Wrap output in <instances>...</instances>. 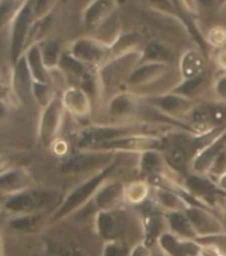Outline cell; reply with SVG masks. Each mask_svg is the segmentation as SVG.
<instances>
[{"label":"cell","instance_id":"1","mask_svg":"<svg viewBox=\"0 0 226 256\" xmlns=\"http://www.w3.org/2000/svg\"><path fill=\"white\" fill-rule=\"evenodd\" d=\"M176 130L182 129L170 126V125H157V124L142 122V121L89 124L87 126H83L81 129L77 130L76 134H75V149L91 150L103 142L130 137V136L165 137V136H168Z\"/></svg>","mask_w":226,"mask_h":256},{"label":"cell","instance_id":"2","mask_svg":"<svg viewBox=\"0 0 226 256\" xmlns=\"http://www.w3.org/2000/svg\"><path fill=\"white\" fill-rule=\"evenodd\" d=\"M117 166V160L113 162L111 166H108L101 172H96L91 176H87L84 180L76 184L69 192L64 195L62 203L59 204L58 208L51 214L48 218V224H55L64 220V219L72 216L80 210H83L85 206H88L92 202L93 196L96 195L100 188L103 186L108 180H111L113 172Z\"/></svg>","mask_w":226,"mask_h":256},{"label":"cell","instance_id":"3","mask_svg":"<svg viewBox=\"0 0 226 256\" xmlns=\"http://www.w3.org/2000/svg\"><path fill=\"white\" fill-rule=\"evenodd\" d=\"M141 50H130L127 54L112 56L97 69L100 94L105 101L117 93L127 90V82L136 66L141 62Z\"/></svg>","mask_w":226,"mask_h":256},{"label":"cell","instance_id":"4","mask_svg":"<svg viewBox=\"0 0 226 256\" xmlns=\"http://www.w3.org/2000/svg\"><path fill=\"white\" fill-rule=\"evenodd\" d=\"M63 198L64 195L58 188L32 186L23 192L6 195L3 208L11 215L42 214L50 210L54 212Z\"/></svg>","mask_w":226,"mask_h":256},{"label":"cell","instance_id":"5","mask_svg":"<svg viewBox=\"0 0 226 256\" xmlns=\"http://www.w3.org/2000/svg\"><path fill=\"white\" fill-rule=\"evenodd\" d=\"M117 154L93 150H75L63 158L60 172L69 176H91L117 160Z\"/></svg>","mask_w":226,"mask_h":256},{"label":"cell","instance_id":"6","mask_svg":"<svg viewBox=\"0 0 226 256\" xmlns=\"http://www.w3.org/2000/svg\"><path fill=\"white\" fill-rule=\"evenodd\" d=\"M186 124L195 134H205L226 128V102L199 100L186 117Z\"/></svg>","mask_w":226,"mask_h":256},{"label":"cell","instance_id":"7","mask_svg":"<svg viewBox=\"0 0 226 256\" xmlns=\"http://www.w3.org/2000/svg\"><path fill=\"white\" fill-rule=\"evenodd\" d=\"M65 114L67 112L64 109L60 94L42 109L38 124V140L44 149H52V146L60 140Z\"/></svg>","mask_w":226,"mask_h":256},{"label":"cell","instance_id":"8","mask_svg":"<svg viewBox=\"0 0 226 256\" xmlns=\"http://www.w3.org/2000/svg\"><path fill=\"white\" fill-rule=\"evenodd\" d=\"M38 16L34 11L31 0H24L23 6L16 14L15 19L10 26V54L12 64L22 58L27 48V38L35 22H38Z\"/></svg>","mask_w":226,"mask_h":256},{"label":"cell","instance_id":"9","mask_svg":"<svg viewBox=\"0 0 226 256\" xmlns=\"http://www.w3.org/2000/svg\"><path fill=\"white\" fill-rule=\"evenodd\" d=\"M184 186L198 204L210 208L211 211L222 210L226 194L221 192L214 180L207 176L189 172L184 176Z\"/></svg>","mask_w":226,"mask_h":256},{"label":"cell","instance_id":"10","mask_svg":"<svg viewBox=\"0 0 226 256\" xmlns=\"http://www.w3.org/2000/svg\"><path fill=\"white\" fill-rule=\"evenodd\" d=\"M67 50L79 62L93 69H99L112 58L111 48L91 34L75 38L69 42Z\"/></svg>","mask_w":226,"mask_h":256},{"label":"cell","instance_id":"11","mask_svg":"<svg viewBox=\"0 0 226 256\" xmlns=\"http://www.w3.org/2000/svg\"><path fill=\"white\" fill-rule=\"evenodd\" d=\"M166 137V136H165ZM165 137H152V136H130L119 138L113 141L103 142L95 146L93 152H105V153H129L141 154L150 150L162 152L165 148Z\"/></svg>","mask_w":226,"mask_h":256},{"label":"cell","instance_id":"12","mask_svg":"<svg viewBox=\"0 0 226 256\" xmlns=\"http://www.w3.org/2000/svg\"><path fill=\"white\" fill-rule=\"evenodd\" d=\"M128 216L120 208L99 211L95 214V231L104 242L124 240L128 230Z\"/></svg>","mask_w":226,"mask_h":256},{"label":"cell","instance_id":"13","mask_svg":"<svg viewBox=\"0 0 226 256\" xmlns=\"http://www.w3.org/2000/svg\"><path fill=\"white\" fill-rule=\"evenodd\" d=\"M141 98L130 90H123L105 101L108 122H129L137 121Z\"/></svg>","mask_w":226,"mask_h":256},{"label":"cell","instance_id":"14","mask_svg":"<svg viewBox=\"0 0 226 256\" xmlns=\"http://www.w3.org/2000/svg\"><path fill=\"white\" fill-rule=\"evenodd\" d=\"M144 100L148 101L150 105H153L154 108H157L158 110L162 112L164 114H166L170 118L185 124H186V117L197 104V101H194V100H190L174 92H169L161 94V96Z\"/></svg>","mask_w":226,"mask_h":256},{"label":"cell","instance_id":"15","mask_svg":"<svg viewBox=\"0 0 226 256\" xmlns=\"http://www.w3.org/2000/svg\"><path fill=\"white\" fill-rule=\"evenodd\" d=\"M185 214L188 215L189 220L192 223L193 228H194L198 238L213 236V235L226 232L225 224L222 223V220L210 208L193 204L185 210Z\"/></svg>","mask_w":226,"mask_h":256},{"label":"cell","instance_id":"16","mask_svg":"<svg viewBox=\"0 0 226 256\" xmlns=\"http://www.w3.org/2000/svg\"><path fill=\"white\" fill-rule=\"evenodd\" d=\"M65 112L71 114L77 122L88 121L92 116L93 101L84 89L71 85L60 93Z\"/></svg>","mask_w":226,"mask_h":256},{"label":"cell","instance_id":"17","mask_svg":"<svg viewBox=\"0 0 226 256\" xmlns=\"http://www.w3.org/2000/svg\"><path fill=\"white\" fill-rule=\"evenodd\" d=\"M34 82L35 81L23 54L22 58H18V62L12 64L11 81H10L12 96L15 97L18 102L26 105L31 100H34L32 97Z\"/></svg>","mask_w":226,"mask_h":256},{"label":"cell","instance_id":"18","mask_svg":"<svg viewBox=\"0 0 226 256\" xmlns=\"http://www.w3.org/2000/svg\"><path fill=\"white\" fill-rule=\"evenodd\" d=\"M117 11V0H91L81 12L83 27L92 34Z\"/></svg>","mask_w":226,"mask_h":256},{"label":"cell","instance_id":"19","mask_svg":"<svg viewBox=\"0 0 226 256\" xmlns=\"http://www.w3.org/2000/svg\"><path fill=\"white\" fill-rule=\"evenodd\" d=\"M124 188L125 184L117 180H108L105 184L100 188L96 195L93 196L92 202L89 203L95 210V214L99 211L116 210L120 208L123 203H125L124 198Z\"/></svg>","mask_w":226,"mask_h":256},{"label":"cell","instance_id":"20","mask_svg":"<svg viewBox=\"0 0 226 256\" xmlns=\"http://www.w3.org/2000/svg\"><path fill=\"white\" fill-rule=\"evenodd\" d=\"M157 247L168 256H197L202 248L197 240H185L169 231L158 238Z\"/></svg>","mask_w":226,"mask_h":256},{"label":"cell","instance_id":"21","mask_svg":"<svg viewBox=\"0 0 226 256\" xmlns=\"http://www.w3.org/2000/svg\"><path fill=\"white\" fill-rule=\"evenodd\" d=\"M35 186L34 176L26 168H11L0 174V194L11 195Z\"/></svg>","mask_w":226,"mask_h":256},{"label":"cell","instance_id":"22","mask_svg":"<svg viewBox=\"0 0 226 256\" xmlns=\"http://www.w3.org/2000/svg\"><path fill=\"white\" fill-rule=\"evenodd\" d=\"M177 68L180 72L181 80L195 78L206 73V58L203 56L202 50L197 48H189L184 50L178 58Z\"/></svg>","mask_w":226,"mask_h":256},{"label":"cell","instance_id":"23","mask_svg":"<svg viewBox=\"0 0 226 256\" xmlns=\"http://www.w3.org/2000/svg\"><path fill=\"white\" fill-rule=\"evenodd\" d=\"M137 172L140 178L149 180L152 176L169 174V172H173L174 170L169 168V164H166L162 152L150 150V152L138 154Z\"/></svg>","mask_w":226,"mask_h":256},{"label":"cell","instance_id":"24","mask_svg":"<svg viewBox=\"0 0 226 256\" xmlns=\"http://www.w3.org/2000/svg\"><path fill=\"white\" fill-rule=\"evenodd\" d=\"M226 148V129L222 133L219 134L218 137L215 138L214 141H211L209 145H206L201 152H199L195 158L193 160L192 166H190V172L194 174H201V176H206L211 164L214 160L218 157V154Z\"/></svg>","mask_w":226,"mask_h":256},{"label":"cell","instance_id":"25","mask_svg":"<svg viewBox=\"0 0 226 256\" xmlns=\"http://www.w3.org/2000/svg\"><path fill=\"white\" fill-rule=\"evenodd\" d=\"M152 200L154 206L161 211L162 214L166 212H176V211H185L190 206V203L185 199L182 194L169 188H152Z\"/></svg>","mask_w":226,"mask_h":256},{"label":"cell","instance_id":"26","mask_svg":"<svg viewBox=\"0 0 226 256\" xmlns=\"http://www.w3.org/2000/svg\"><path fill=\"white\" fill-rule=\"evenodd\" d=\"M141 62H145L177 65V62H178L172 46L161 40H152L146 42L141 48Z\"/></svg>","mask_w":226,"mask_h":256},{"label":"cell","instance_id":"27","mask_svg":"<svg viewBox=\"0 0 226 256\" xmlns=\"http://www.w3.org/2000/svg\"><path fill=\"white\" fill-rule=\"evenodd\" d=\"M165 231H168L164 214L160 210L150 211L142 216V239L148 246L153 248L157 246L158 238L161 236Z\"/></svg>","mask_w":226,"mask_h":256},{"label":"cell","instance_id":"28","mask_svg":"<svg viewBox=\"0 0 226 256\" xmlns=\"http://www.w3.org/2000/svg\"><path fill=\"white\" fill-rule=\"evenodd\" d=\"M164 218L169 232L174 234L176 236L185 239V240H197L198 236L189 220L188 215L185 214V211L166 212L164 214Z\"/></svg>","mask_w":226,"mask_h":256},{"label":"cell","instance_id":"29","mask_svg":"<svg viewBox=\"0 0 226 256\" xmlns=\"http://www.w3.org/2000/svg\"><path fill=\"white\" fill-rule=\"evenodd\" d=\"M24 58H26V62H27L35 82H48V84H51V70L43 60L42 50H40L39 44L28 46L24 52Z\"/></svg>","mask_w":226,"mask_h":256},{"label":"cell","instance_id":"30","mask_svg":"<svg viewBox=\"0 0 226 256\" xmlns=\"http://www.w3.org/2000/svg\"><path fill=\"white\" fill-rule=\"evenodd\" d=\"M58 68L60 69V70L64 73V76L67 77L69 86H71V85H79L80 84V81L83 80L91 70H93V68H89L88 65L83 64V62H79L77 58H73L72 54H69L67 50H64V54H63L62 58H60V62H59Z\"/></svg>","mask_w":226,"mask_h":256},{"label":"cell","instance_id":"31","mask_svg":"<svg viewBox=\"0 0 226 256\" xmlns=\"http://www.w3.org/2000/svg\"><path fill=\"white\" fill-rule=\"evenodd\" d=\"M123 26H121V19H120L119 11L115 15H112L104 24H101L96 31H93L91 36L97 38L99 42L105 44L107 46L112 48L115 42L119 40V38L123 34Z\"/></svg>","mask_w":226,"mask_h":256},{"label":"cell","instance_id":"32","mask_svg":"<svg viewBox=\"0 0 226 256\" xmlns=\"http://www.w3.org/2000/svg\"><path fill=\"white\" fill-rule=\"evenodd\" d=\"M44 212L42 214H23V215H12V218L8 220V227L19 234H31L39 232L43 228V226L46 223Z\"/></svg>","mask_w":226,"mask_h":256},{"label":"cell","instance_id":"33","mask_svg":"<svg viewBox=\"0 0 226 256\" xmlns=\"http://www.w3.org/2000/svg\"><path fill=\"white\" fill-rule=\"evenodd\" d=\"M150 196H152V186L148 180L138 178V180H130L125 184V188H124L125 203H129L133 206L144 204L149 200Z\"/></svg>","mask_w":226,"mask_h":256},{"label":"cell","instance_id":"34","mask_svg":"<svg viewBox=\"0 0 226 256\" xmlns=\"http://www.w3.org/2000/svg\"><path fill=\"white\" fill-rule=\"evenodd\" d=\"M207 85H209V82H207L206 74H202V76L195 77V78L181 80L172 92L182 94V96L188 97L190 100H194V101H199L197 98L201 97V94L206 90Z\"/></svg>","mask_w":226,"mask_h":256},{"label":"cell","instance_id":"35","mask_svg":"<svg viewBox=\"0 0 226 256\" xmlns=\"http://www.w3.org/2000/svg\"><path fill=\"white\" fill-rule=\"evenodd\" d=\"M40 50H42L43 60L46 62V65L48 66V69H55L59 66V62H60V58H62L63 54H64V46L59 40L56 38H46L43 40L40 44Z\"/></svg>","mask_w":226,"mask_h":256},{"label":"cell","instance_id":"36","mask_svg":"<svg viewBox=\"0 0 226 256\" xmlns=\"http://www.w3.org/2000/svg\"><path fill=\"white\" fill-rule=\"evenodd\" d=\"M141 34L136 31L123 32L119 40L115 42V46L111 48L112 56H117V54H123L130 52V50H141Z\"/></svg>","mask_w":226,"mask_h":256},{"label":"cell","instance_id":"37","mask_svg":"<svg viewBox=\"0 0 226 256\" xmlns=\"http://www.w3.org/2000/svg\"><path fill=\"white\" fill-rule=\"evenodd\" d=\"M60 93L55 89L52 84L48 82H34V88H32V97L34 101L38 104L40 109L46 108L48 104L54 101L56 96H59Z\"/></svg>","mask_w":226,"mask_h":256},{"label":"cell","instance_id":"38","mask_svg":"<svg viewBox=\"0 0 226 256\" xmlns=\"http://www.w3.org/2000/svg\"><path fill=\"white\" fill-rule=\"evenodd\" d=\"M52 15L47 16V18H43V19L35 22V24L32 26L30 34H28L27 38V48L28 46H34V44H40L43 40L48 38V32H50L51 27H52ZM26 48V50H27Z\"/></svg>","mask_w":226,"mask_h":256},{"label":"cell","instance_id":"39","mask_svg":"<svg viewBox=\"0 0 226 256\" xmlns=\"http://www.w3.org/2000/svg\"><path fill=\"white\" fill-rule=\"evenodd\" d=\"M23 3L24 0H0V31L11 26Z\"/></svg>","mask_w":226,"mask_h":256},{"label":"cell","instance_id":"40","mask_svg":"<svg viewBox=\"0 0 226 256\" xmlns=\"http://www.w3.org/2000/svg\"><path fill=\"white\" fill-rule=\"evenodd\" d=\"M130 247L125 240L104 242L101 256H128Z\"/></svg>","mask_w":226,"mask_h":256},{"label":"cell","instance_id":"41","mask_svg":"<svg viewBox=\"0 0 226 256\" xmlns=\"http://www.w3.org/2000/svg\"><path fill=\"white\" fill-rule=\"evenodd\" d=\"M205 42L207 46H211L215 50L226 46V28L222 26H215L210 28L205 36Z\"/></svg>","mask_w":226,"mask_h":256},{"label":"cell","instance_id":"42","mask_svg":"<svg viewBox=\"0 0 226 256\" xmlns=\"http://www.w3.org/2000/svg\"><path fill=\"white\" fill-rule=\"evenodd\" d=\"M226 172V148L218 154V157L215 158L214 162L211 164L209 172H207L206 176L213 180L214 182L218 180L219 176H222Z\"/></svg>","mask_w":226,"mask_h":256},{"label":"cell","instance_id":"43","mask_svg":"<svg viewBox=\"0 0 226 256\" xmlns=\"http://www.w3.org/2000/svg\"><path fill=\"white\" fill-rule=\"evenodd\" d=\"M34 6V11L38 16V19H43L47 16L52 15L54 8L56 7L59 0H31Z\"/></svg>","mask_w":226,"mask_h":256},{"label":"cell","instance_id":"44","mask_svg":"<svg viewBox=\"0 0 226 256\" xmlns=\"http://www.w3.org/2000/svg\"><path fill=\"white\" fill-rule=\"evenodd\" d=\"M213 98L226 102V73H221L211 82Z\"/></svg>","mask_w":226,"mask_h":256},{"label":"cell","instance_id":"45","mask_svg":"<svg viewBox=\"0 0 226 256\" xmlns=\"http://www.w3.org/2000/svg\"><path fill=\"white\" fill-rule=\"evenodd\" d=\"M201 246H210L214 247L218 251L226 255V232L219 234V235H213V236H206V238H198L197 239Z\"/></svg>","mask_w":226,"mask_h":256},{"label":"cell","instance_id":"46","mask_svg":"<svg viewBox=\"0 0 226 256\" xmlns=\"http://www.w3.org/2000/svg\"><path fill=\"white\" fill-rule=\"evenodd\" d=\"M50 256H87L81 248L76 246H56L55 248L51 250Z\"/></svg>","mask_w":226,"mask_h":256},{"label":"cell","instance_id":"47","mask_svg":"<svg viewBox=\"0 0 226 256\" xmlns=\"http://www.w3.org/2000/svg\"><path fill=\"white\" fill-rule=\"evenodd\" d=\"M153 255V250L150 246H148L144 240L137 242L136 244L130 247L129 255L128 256H152Z\"/></svg>","mask_w":226,"mask_h":256},{"label":"cell","instance_id":"48","mask_svg":"<svg viewBox=\"0 0 226 256\" xmlns=\"http://www.w3.org/2000/svg\"><path fill=\"white\" fill-rule=\"evenodd\" d=\"M12 96L11 92H2L0 90V124L3 122L8 114V98Z\"/></svg>","mask_w":226,"mask_h":256},{"label":"cell","instance_id":"49","mask_svg":"<svg viewBox=\"0 0 226 256\" xmlns=\"http://www.w3.org/2000/svg\"><path fill=\"white\" fill-rule=\"evenodd\" d=\"M214 62L218 66V69L222 70V73H226V46L215 50Z\"/></svg>","mask_w":226,"mask_h":256},{"label":"cell","instance_id":"50","mask_svg":"<svg viewBox=\"0 0 226 256\" xmlns=\"http://www.w3.org/2000/svg\"><path fill=\"white\" fill-rule=\"evenodd\" d=\"M195 2L198 4V8H206V10L217 8L226 3V0H195Z\"/></svg>","mask_w":226,"mask_h":256},{"label":"cell","instance_id":"51","mask_svg":"<svg viewBox=\"0 0 226 256\" xmlns=\"http://www.w3.org/2000/svg\"><path fill=\"white\" fill-rule=\"evenodd\" d=\"M201 255L202 256H226L225 254H222L221 251H218L214 247H210V246H201Z\"/></svg>","mask_w":226,"mask_h":256},{"label":"cell","instance_id":"52","mask_svg":"<svg viewBox=\"0 0 226 256\" xmlns=\"http://www.w3.org/2000/svg\"><path fill=\"white\" fill-rule=\"evenodd\" d=\"M11 168H14L11 164V160H8L7 157H3V156H0V174H3L7 170H10Z\"/></svg>","mask_w":226,"mask_h":256},{"label":"cell","instance_id":"53","mask_svg":"<svg viewBox=\"0 0 226 256\" xmlns=\"http://www.w3.org/2000/svg\"><path fill=\"white\" fill-rule=\"evenodd\" d=\"M215 184H217V186H218L219 190H221V192H223L226 194V172L223 174L222 176H219L218 180H217Z\"/></svg>","mask_w":226,"mask_h":256},{"label":"cell","instance_id":"54","mask_svg":"<svg viewBox=\"0 0 226 256\" xmlns=\"http://www.w3.org/2000/svg\"><path fill=\"white\" fill-rule=\"evenodd\" d=\"M0 90L2 92H11V88H10V84H7L3 78V73L0 70Z\"/></svg>","mask_w":226,"mask_h":256},{"label":"cell","instance_id":"55","mask_svg":"<svg viewBox=\"0 0 226 256\" xmlns=\"http://www.w3.org/2000/svg\"><path fill=\"white\" fill-rule=\"evenodd\" d=\"M0 256L3 255V238H2V232H0Z\"/></svg>","mask_w":226,"mask_h":256},{"label":"cell","instance_id":"56","mask_svg":"<svg viewBox=\"0 0 226 256\" xmlns=\"http://www.w3.org/2000/svg\"><path fill=\"white\" fill-rule=\"evenodd\" d=\"M152 256H168L165 252H162L161 250H158V251H156V252H153V255Z\"/></svg>","mask_w":226,"mask_h":256},{"label":"cell","instance_id":"57","mask_svg":"<svg viewBox=\"0 0 226 256\" xmlns=\"http://www.w3.org/2000/svg\"><path fill=\"white\" fill-rule=\"evenodd\" d=\"M222 214H223V218H226V196L223 199V204H222Z\"/></svg>","mask_w":226,"mask_h":256},{"label":"cell","instance_id":"58","mask_svg":"<svg viewBox=\"0 0 226 256\" xmlns=\"http://www.w3.org/2000/svg\"><path fill=\"white\" fill-rule=\"evenodd\" d=\"M2 210H4V208H3V204L0 203V212H2Z\"/></svg>","mask_w":226,"mask_h":256}]
</instances>
